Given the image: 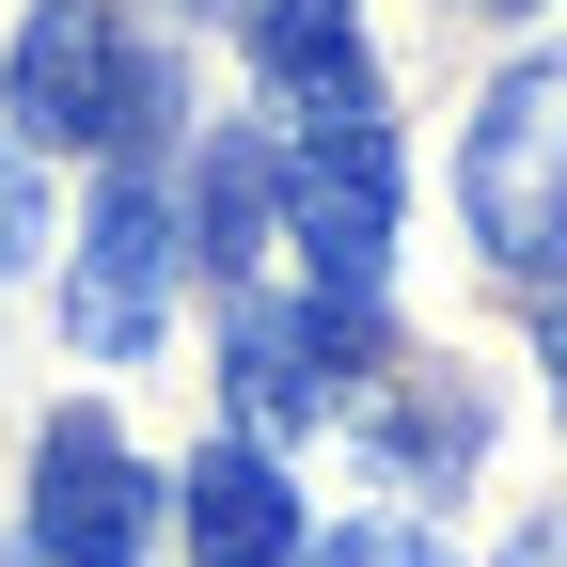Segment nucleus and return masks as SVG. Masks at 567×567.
<instances>
[{"label": "nucleus", "instance_id": "11", "mask_svg": "<svg viewBox=\"0 0 567 567\" xmlns=\"http://www.w3.org/2000/svg\"><path fill=\"white\" fill-rule=\"evenodd\" d=\"M300 567H442V536H425V520H347V536H316Z\"/></svg>", "mask_w": 567, "mask_h": 567}, {"label": "nucleus", "instance_id": "1", "mask_svg": "<svg viewBox=\"0 0 567 567\" xmlns=\"http://www.w3.org/2000/svg\"><path fill=\"white\" fill-rule=\"evenodd\" d=\"M0 111H17V142H95V158L189 126L174 111V63L142 32H111V0H32L17 48H0Z\"/></svg>", "mask_w": 567, "mask_h": 567}, {"label": "nucleus", "instance_id": "2", "mask_svg": "<svg viewBox=\"0 0 567 567\" xmlns=\"http://www.w3.org/2000/svg\"><path fill=\"white\" fill-rule=\"evenodd\" d=\"M394 189H410V158H394V126H379V111H331V126H284V142H268V205H284V252H300L316 300L379 316Z\"/></svg>", "mask_w": 567, "mask_h": 567}, {"label": "nucleus", "instance_id": "15", "mask_svg": "<svg viewBox=\"0 0 567 567\" xmlns=\"http://www.w3.org/2000/svg\"><path fill=\"white\" fill-rule=\"evenodd\" d=\"M457 17H536V0H457Z\"/></svg>", "mask_w": 567, "mask_h": 567}, {"label": "nucleus", "instance_id": "13", "mask_svg": "<svg viewBox=\"0 0 567 567\" xmlns=\"http://www.w3.org/2000/svg\"><path fill=\"white\" fill-rule=\"evenodd\" d=\"M505 567H567V520H536V536H505Z\"/></svg>", "mask_w": 567, "mask_h": 567}, {"label": "nucleus", "instance_id": "5", "mask_svg": "<svg viewBox=\"0 0 567 567\" xmlns=\"http://www.w3.org/2000/svg\"><path fill=\"white\" fill-rule=\"evenodd\" d=\"M158 536V473L111 442V410H48L32 442V551L48 567H142Z\"/></svg>", "mask_w": 567, "mask_h": 567}, {"label": "nucleus", "instance_id": "16", "mask_svg": "<svg viewBox=\"0 0 567 567\" xmlns=\"http://www.w3.org/2000/svg\"><path fill=\"white\" fill-rule=\"evenodd\" d=\"M174 17H237V0H174Z\"/></svg>", "mask_w": 567, "mask_h": 567}, {"label": "nucleus", "instance_id": "8", "mask_svg": "<svg viewBox=\"0 0 567 567\" xmlns=\"http://www.w3.org/2000/svg\"><path fill=\"white\" fill-rule=\"evenodd\" d=\"M252 17V80L284 126H331V111H379V63H363V0H237Z\"/></svg>", "mask_w": 567, "mask_h": 567}, {"label": "nucleus", "instance_id": "6", "mask_svg": "<svg viewBox=\"0 0 567 567\" xmlns=\"http://www.w3.org/2000/svg\"><path fill=\"white\" fill-rule=\"evenodd\" d=\"M363 347H379V316L316 300V284H300V300H252V284H237V316H221V394H237V425H316Z\"/></svg>", "mask_w": 567, "mask_h": 567}, {"label": "nucleus", "instance_id": "10", "mask_svg": "<svg viewBox=\"0 0 567 567\" xmlns=\"http://www.w3.org/2000/svg\"><path fill=\"white\" fill-rule=\"evenodd\" d=\"M473 442H488V410L442 379V363H425V394H394V410H363V457L394 473V488H457L473 473Z\"/></svg>", "mask_w": 567, "mask_h": 567}, {"label": "nucleus", "instance_id": "14", "mask_svg": "<svg viewBox=\"0 0 567 567\" xmlns=\"http://www.w3.org/2000/svg\"><path fill=\"white\" fill-rule=\"evenodd\" d=\"M536 331H551V394H567V300H551V316H536Z\"/></svg>", "mask_w": 567, "mask_h": 567}, {"label": "nucleus", "instance_id": "12", "mask_svg": "<svg viewBox=\"0 0 567 567\" xmlns=\"http://www.w3.org/2000/svg\"><path fill=\"white\" fill-rule=\"evenodd\" d=\"M48 252V189H32V142H0V268Z\"/></svg>", "mask_w": 567, "mask_h": 567}, {"label": "nucleus", "instance_id": "7", "mask_svg": "<svg viewBox=\"0 0 567 567\" xmlns=\"http://www.w3.org/2000/svg\"><path fill=\"white\" fill-rule=\"evenodd\" d=\"M158 505L189 520V567H300V488H284L268 442H205Z\"/></svg>", "mask_w": 567, "mask_h": 567}, {"label": "nucleus", "instance_id": "4", "mask_svg": "<svg viewBox=\"0 0 567 567\" xmlns=\"http://www.w3.org/2000/svg\"><path fill=\"white\" fill-rule=\"evenodd\" d=\"M457 205L505 268H567V48L488 80V111L457 142Z\"/></svg>", "mask_w": 567, "mask_h": 567}, {"label": "nucleus", "instance_id": "9", "mask_svg": "<svg viewBox=\"0 0 567 567\" xmlns=\"http://www.w3.org/2000/svg\"><path fill=\"white\" fill-rule=\"evenodd\" d=\"M189 268H221V284H252V252H268V142L252 126H205L189 142Z\"/></svg>", "mask_w": 567, "mask_h": 567}, {"label": "nucleus", "instance_id": "3", "mask_svg": "<svg viewBox=\"0 0 567 567\" xmlns=\"http://www.w3.org/2000/svg\"><path fill=\"white\" fill-rule=\"evenodd\" d=\"M174 268H189V237H174L158 142H111V174H95V205H80V284H63V331H80L95 363H142V347L174 331Z\"/></svg>", "mask_w": 567, "mask_h": 567}]
</instances>
